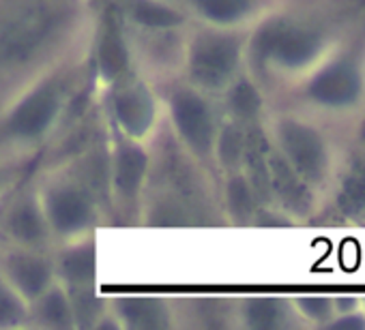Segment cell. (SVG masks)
Instances as JSON below:
<instances>
[{"mask_svg": "<svg viewBox=\"0 0 365 330\" xmlns=\"http://www.w3.org/2000/svg\"><path fill=\"white\" fill-rule=\"evenodd\" d=\"M108 112L118 135L146 144L159 129L163 118V101L155 90V82L138 73L112 86Z\"/></svg>", "mask_w": 365, "mask_h": 330, "instance_id": "cell-4", "label": "cell"}, {"mask_svg": "<svg viewBox=\"0 0 365 330\" xmlns=\"http://www.w3.org/2000/svg\"><path fill=\"white\" fill-rule=\"evenodd\" d=\"M344 202L348 208H359L365 204V170H356L346 189H344Z\"/></svg>", "mask_w": 365, "mask_h": 330, "instance_id": "cell-21", "label": "cell"}, {"mask_svg": "<svg viewBox=\"0 0 365 330\" xmlns=\"http://www.w3.org/2000/svg\"><path fill=\"white\" fill-rule=\"evenodd\" d=\"M56 279L69 287H91L97 279V247L95 236L86 234L73 240H65L56 245L52 251Z\"/></svg>", "mask_w": 365, "mask_h": 330, "instance_id": "cell-12", "label": "cell"}, {"mask_svg": "<svg viewBox=\"0 0 365 330\" xmlns=\"http://www.w3.org/2000/svg\"><path fill=\"white\" fill-rule=\"evenodd\" d=\"M282 315V307L271 298H252L241 307V319L250 328H275Z\"/></svg>", "mask_w": 365, "mask_h": 330, "instance_id": "cell-19", "label": "cell"}, {"mask_svg": "<svg viewBox=\"0 0 365 330\" xmlns=\"http://www.w3.org/2000/svg\"><path fill=\"white\" fill-rule=\"evenodd\" d=\"M29 300L0 277V330L29 326Z\"/></svg>", "mask_w": 365, "mask_h": 330, "instance_id": "cell-18", "label": "cell"}, {"mask_svg": "<svg viewBox=\"0 0 365 330\" xmlns=\"http://www.w3.org/2000/svg\"><path fill=\"white\" fill-rule=\"evenodd\" d=\"M194 24L239 31L256 16L262 0H178Z\"/></svg>", "mask_w": 365, "mask_h": 330, "instance_id": "cell-14", "label": "cell"}, {"mask_svg": "<svg viewBox=\"0 0 365 330\" xmlns=\"http://www.w3.org/2000/svg\"><path fill=\"white\" fill-rule=\"evenodd\" d=\"M356 90H359V78L352 69L346 67H335L320 73L309 86L312 97L322 103H346L356 95Z\"/></svg>", "mask_w": 365, "mask_h": 330, "instance_id": "cell-17", "label": "cell"}, {"mask_svg": "<svg viewBox=\"0 0 365 330\" xmlns=\"http://www.w3.org/2000/svg\"><path fill=\"white\" fill-rule=\"evenodd\" d=\"M63 110L61 88L52 82L31 88L7 114L5 129L14 139L33 142L50 131Z\"/></svg>", "mask_w": 365, "mask_h": 330, "instance_id": "cell-8", "label": "cell"}, {"mask_svg": "<svg viewBox=\"0 0 365 330\" xmlns=\"http://www.w3.org/2000/svg\"><path fill=\"white\" fill-rule=\"evenodd\" d=\"M279 139L284 148V161L303 179H318L322 170V144L305 127L297 122H284L279 129Z\"/></svg>", "mask_w": 365, "mask_h": 330, "instance_id": "cell-15", "label": "cell"}, {"mask_svg": "<svg viewBox=\"0 0 365 330\" xmlns=\"http://www.w3.org/2000/svg\"><path fill=\"white\" fill-rule=\"evenodd\" d=\"M108 319L116 328L157 330L174 326V309L157 296H120L108 302Z\"/></svg>", "mask_w": 365, "mask_h": 330, "instance_id": "cell-10", "label": "cell"}, {"mask_svg": "<svg viewBox=\"0 0 365 330\" xmlns=\"http://www.w3.org/2000/svg\"><path fill=\"white\" fill-rule=\"evenodd\" d=\"M316 50V39L299 28L275 24L264 28L256 41L254 52L260 60H271L282 67H297L312 58Z\"/></svg>", "mask_w": 365, "mask_h": 330, "instance_id": "cell-11", "label": "cell"}, {"mask_svg": "<svg viewBox=\"0 0 365 330\" xmlns=\"http://www.w3.org/2000/svg\"><path fill=\"white\" fill-rule=\"evenodd\" d=\"M14 181H16L14 172L7 168V165L0 163V200H3L7 196V191L14 187Z\"/></svg>", "mask_w": 365, "mask_h": 330, "instance_id": "cell-22", "label": "cell"}, {"mask_svg": "<svg viewBox=\"0 0 365 330\" xmlns=\"http://www.w3.org/2000/svg\"><path fill=\"white\" fill-rule=\"evenodd\" d=\"M301 307L309 315H324L327 313V302L320 300V298H305V300H301Z\"/></svg>", "mask_w": 365, "mask_h": 330, "instance_id": "cell-23", "label": "cell"}, {"mask_svg": "<svg viewBox=\"0 0 365 330\" xmlns=\"http://www.w3.org/2000/svg\"><path fill=\"white\" fill-rule=\"evenodd\" d=\"M161 101L163 116L168 118L178 146L198 163L215 159L220 152L222 127L213 95L176 78L161 95Z\"/></svg>", "mask_w": 365, "mask_h": 330, "instance_id": "cell-1", "label": "cell"}, {"mask_svg": "<svg viewBox=\"0 0 365 330\" xmlns=\"http://www.w3.org/2000/svg\"><path fill=\"white\" fill-rule=\"evenodd\" d=\"M29 326L46 330H69L76 328V313L67 287L56 281L39 298L31 302Z\"/></svg>", "mask_w": 365, "mask_h": 330, "instance_id": "cell-16", "label": "cell"}, {"mask_svg": "<svg viewBox=\"0 0 365 330\" xmlns=\"http://www.w3.org/2000/svg\"><path fill=\"white\" fill-rule=\"evenodd\" d=\"M192 28V26H190ZM187 31H133L127 28L131 58L140 75L146 80H176L180 78L185 56Z\"/></svg>", "mask_w": 365, "mask_h": 330, "instance_id": "cell-5", "label": "cell"}, {"mask_svg": "<svg viewBox=\"0 0 365 330\" xmlns=\"http://www.w3.org/2000/svg\"><path fill=\"white\" fill-rule=\"evenodd\" d=\"M0 234L7 236V243L22 247L50 249L54 245L37 191L24 193L5 213H0Z\"/></svg>", "mask_w": 365, "mask_h": 330, "instance_id": "cell-9", "label": "cell"}, {"mask_svg": "<svg viewBox=\"0 0 365 330\" xmlns=\"http://www.w3.org/2000/svg\"><path fill=\"white\" fill-rule=\"evenodd\" d=\"M35 191L54 245L93 234L99 211L84 181L71 174H52Z\"/></svg>", "mask_w": 365, "mask_h": 330, "instance_id": "cell-3", "label": "cell"}, {"mask_svg": "<svg viewBox=\"0 0 365 330\" xmlns=\"http://www.w3.org/2000/svg\"><path fill=\"white\" fill-rule=\"evenodd\" d=\"M125 18L133 31H187L194 24L178 0H127Z\"/></svg>", "mask_w": 365, "mask_h": 330, "instance_id": "cell-13", "label": "cell"}, {"mask_svg": "<svg viewBox=\"0 0 365 330\" xmlns=\"http://www.w3.org/2000/svg\"><path fill=\"white\" fill-rule=\"evenodd\" d=\"M0 277L16 292H20L29 304L58 281L50 249L22 247L11 243H7V247L0 251Z\"/></svg>", "mask_w": 365, "mask_h": 330, "instance_id": "cell-6", "label": "cell"}, {"mask_svg": "<svg viewBox=\"0 0 365 330\" xmlns=\"http://www.w3.org/2000/svg\"><path fill=\"white\" fill-rule=\"evenodd\" d=\"M226 92H228L230 105H232V110H235L237 114L250 116V114L256 112V107H258V95H256V90H254L250 84H239V82H235Z\"/></svg>", "mask_w": 365, "mask_h": 330, "instance_id": "cell-20", "label": "cell"}, {"mask_svg": "<svg viewBox=\"0 0 365 330\" xmlns=\"http://www.w3.org/2000/svg\"><path fill=\"white\" fill-rule=\"evenodd\" d=\"M241 63L243 41L237 31L192 24L180 69L182 80L215 97L237 82Z\"/></svg>", "mask_w": 365, "mask_h": 330, "instance_id": "cell-2", "label": "cell"}, {"mask_svg": "<svg viewBox=\"0 0 365 330\" xmlns=\"http://www.w3.org/2000/svg\"><path fill=\"white\" fill-rule=\"evenodd\" d=\"M150 170V154L144 142H133L114 131L110 156V189L118 208H135Z\"/></svg>", "mask_w": 365, "mask_h": 330, "instance_id": "cell-7", "label": "cell"}]
</instances>
